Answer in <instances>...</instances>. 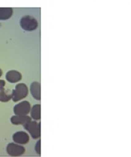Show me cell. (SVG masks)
Masks as SVG:
<instances>
[{"label":"cell","mask_w":131,"mask_h":157,"mask_svg":"<svg viewBox=\"0 0 131 157\" xmlns=\"http://www.w3.org/2000/svg\"><path fill=\"white\" fill-rule=\"evenodd\" d=\"M31 117L34 120H40L41 119V105H33L32 110H30Z\"/></svg>","instance_id":"7c38bea8"},{"label":"cell","mask_w":131,"mask_h":157,"mask_svg":"<svg viewBox=\"0 0 131 157\" xmlns=\"http://www.w3.org/2000/svg\"><path fill=\"white\" fill-rule=\"evenodd\" d=\"M6 78L9 83H18L20 81H21L22 75L21 74V72L16 71V70H10L6 73Z\"/></svg>","instance_id":"52a82bcc"},{"label":"cell","mask_w":131,"mask_h":157,"mask_svg":"<svg viewBox=\"0 0 131 157\" xmlns=\"http://www.w3.org/2000/svg\"><path fill=\"white\" fill-rule=\"evenodd\" d=\"M20 26L25 31L32 32L38 27V21L31 15H25L20 21Z\"/></svg>","instance_id":"6da1fadb"},{"label":"cell","mask_w":131,"mask_h":157,"mask_svg":"<svg viewBox=\"0 0 131 157\" xmlns=\"http://www.w3.org/2000/svg\"><path fill=\"white\" fill-rule=\"evenodd\" d=\"M30 93L32 96L36 100H41V84L40 83L34 81L30 85Z\"/></svg>","instance_id":"ba28073f"},{"label":"cell","mask_w":131,"mask_h":157,"mask_svg":"<svg viewBox=\"0 0 131 157\" xmlns=\"http://www.w3.org/2000/svg\"><path fill=\"white\" fill-rule=\"evenodd\" d=\"M6 152L11 156H18L25 153V148L18 144L10 143L6 147Z\"/></svg>","instance_id":"277c9868"},{"label":"cell","mask_w":131,"mask_h":157,"mask_svg":"<svg viewBox=\"0 0 131 157\" xmlns=\"http://www.w3.org/2000/svg\"><path fill=\"white\" fill-rule=\"evenodd\" d=\"M29 90L25 83H18L15 86V89L12 90V98L14 102H17L23 99L28 96Z\"/></svg>","instance_id":"7a4b0ae2"},{"label":"cell","mask_w":131,"mask_h":157,"mask_svg":"<svg viewBox=\"0 0 131 157\" xmlns=\"http://www.w3.org/2000/svg\"><path fill=\"white\" fill-rule=\"evenodd\" d=\"M12 139L14 143L18 144H26L30 141V136L25 132L19 131L13 135Z\"/></svg>","instance_id":"8992f818"},{"label":"cell","mask_w":131,"mask_h":157,"mask_svg":"<svg viewBox=\"0 0 131 157\" xmlns=\"http://www.w3.org/2000/svg\"><path fill=\"white\" fill-rule=\"evenodd\" d=\"M13 14L11 8H0V21H7Z\"/></svg>","instance_id":"8fae6325"},{"label":"cell","mask_w":131,"mask_h":157,"mask_svg":"<svg viewBox=\"0 0 131 157\" xmlns=\"http://www.w3.org/2000/svg\"><path fill=\"white\" fill-rule=\"evenodd\" d=\"M23 128L30 133L33 139H38L41 137V124L37 123L36 121L30 120L28 123L23 125Z\"/></svg>","instance_id":"3957f363"},{"label":"cell","mask_w":131,"mask_h":157,"mask_svg":"<svg viewBox=\"0 0 131 157\" xmlns=\"http://www.w3.org/2000/svg\"><path fill=\"white\" fill-rule=\"evenodd\" d=\"M30 110H31V105L29 101H23L15 105L13 111L14 114L16 115H27L30 112Z\"/></svg>","instance_id":"5b68a950"},{"label":"cell","mask_w":131,"mask_h":157,"mask_svg":"<svg viewBox=\"0 0 131 157\" xmlns=\"http://www.w3.org/2000/svg\"><path fill=\"white\" fill-rule=\"evenodd\" d=\"M6 85V81L4 80H0V86H5Z\"/></svg>","instance_id":"5bb4252c"},{"label":"cell","mask_w":131,"mask_h":157,"mask_svg":"<svg viewBox=\"0 0 131 157\" xmlns=\"http://www.w3.org/2000/svg\"><path fill=\"white\" fill-rule=\"evenodd\" d=\"M2 74H3L2 70L1 68H0V78H1V77H2Z\"/></svg>","instance_id":"9a60e30c"},{"label":"cell","mask_w":131,"mask_h":157,"mask_svg":"<svg viewBox=\"0 0 131 157\" xmlns=\"http://www.w3.org/2000/svg\"><path fill=\"white\" fill-rule=\"evenodd\" d=\"M35 149H36V153H38V155H41V140H38V142L36 143Z\"/></svg>","instance_id":"4fadbf2b"},{"label":"cell","mask_w":131,"mask_h":157,"mask_svg":"<svg viewBox=\"0 0 131 157\" xmlns=\"http://www.w3.org/2000/svg\"><path fill=\"white\" fill-rule=\"evenodd\" d=\"M12 98V91L9 92L8 90L4 89V86H0V101L8 102Z\"/></svg>","instance_id":"30bf717a"},{"label":"cell","mask_w":131,"mask_h":157,"mask_svg":"<svg viewBox=\"0 0 131 157\" xmlns=\"http://www.w3.org/2000/svg\"><path fill=\"white\" fill-rule=\"evenodd\" d=\"M32 120L31 117L27 115H16L11 117V122L13 125H24Z\"/></svg>","instance_id":"9c48e42d"}]
</instances>
